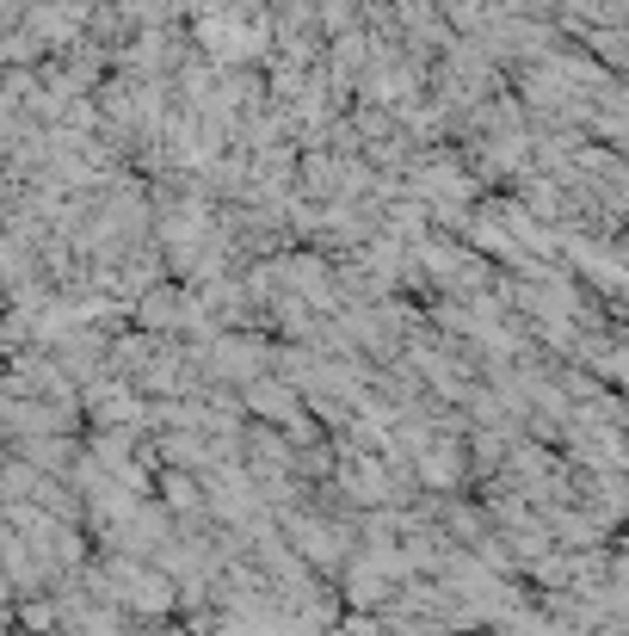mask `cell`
Wrapping results in <instances>:
<instances>
[{"label":"cell","mask_w":629,"mask_h":636,"mask_svg":"<svg viewBox=\"0 0 629 636\" xmlns=\"http://www.w3.org/2000/svg\"><path fill=\"white\" fill-rule=\"evenodd\" d=\"M167 495H174V507H192V500H198V489H192V482H179V476H174V482H167Z\"/></svg>","instance_id":"1"}]
</instances>
